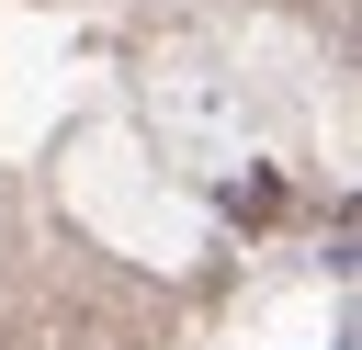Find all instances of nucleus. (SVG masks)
<instances>
[{
  "label": "nucleus",
  "instance_id": "nucleus-1",
  "mask_svg": "<svg viewBox=\"0 0 362 350\" xmlns=\"http://www.w3.org/2000/svg\"><path fill=\"white\" fill-rule=\"evenodd\" d=\"M226 215H249V226H272V215H283V181H272V169H260V181H238V192H226Z\"/></svg>",
  "mask_w": 362,
  "mask_h": 350
}]
</instances>
